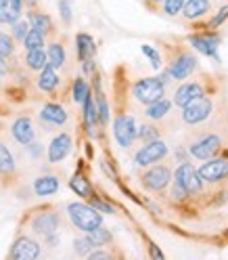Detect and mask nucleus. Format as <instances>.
<instances>
[{
    "label": "nucleus",
    "mask_w": 228,
    "mask_h": 260,
    "mask_svg": "<svg viewBox=\"0 0 228 260\" xmlns=\"http://www.w3.org/2000/svg\"><path fill=\"white\" fill-rule=\"evenodd\" d=\"M157 137H159V130L155 126H151V124H142V126L136 128V139H140L144 143H149V141H153Z\"/></svg>",
    "instance_id": "nucleus-33"
},
{
    "label": "nucleus",
    "mask_w": 228,
    "mask_h": 260,
    "mask_svg": "<svg viewBox=\"0 0 228 260\" xmlns=\"http://www.w3.org/2000/svg\"><path fill=\"white\" fill-rule=\"evenodd\" d=\"M88 258H92V260H99V258H111V254H109V252H90V254H88Z\"/></svg>",
    "instance_id": "nucleus-43"
},
{
    "label": "nucleus",
    "mask_w": 228,
    "mask_h": 260,
    "mask_svg": "<svg viewBox=\"0 0 228 260\" xmlns=\"http://www.w3.org/2000/svg\"><path fill=\"white\" fill-rule=\"evenodd\" d=\"M182 109H184L182 111V120L186 124H199V122L209 118V113H211V109H214V105H211L209 99L201 96V99H195V101L186 103Z\"/></svg>",
    "instance_id": "nucleus-6"
},
{
    "label": "nucleus",
    "mask_w": 228,
    "mask_h": 260,
    "mask_svg": "<svg viewBox=\"0 0 228 260\" xmlns=\"http://www.w3.org/2000/svg\"><path fill=\"white\" fill-rule=\"evenodd\" d=\"M86 235H88L90 241L94 243V248H103V246H107V243L113 239L111 233H109V229H105L103 224H101V226H96V229H92V231L86 233Z\"/></svg>",
    "instance_id": "nucleus-30"
},
{
    "label": "nucleus",
    "mask_w": 228,
    "mask_h": 260,
    "mask_svg": "<svg viewBox=\"0 0 228 260\" xmlns=\"http://www.w3.org/2000/svg\"><path fill=\"white\" fill-rule=\"evenodd\" d=\"M84 105V118H86V124L90 128V133H92V128L96 126V122H99V111H96V103L92 99V92L86 96V101L82 103Z\"/></svg>",
    "instance_id": "nucleus-28"
},
{
    "label": "nucleus",
    "mask_w": 228,
    "mask_h": 260,
    "mask_svg": "<svg viewBox=\"0 0 228 260\" xmlns=\"http://www.w3.org/2000/svg\"><path fill=\"white\" fill-rule=\"evenodd\" d=\"M69 187L75 191V195H80V198H92V185L88 183V178H84L82 174L71 176Z\"/></svg>",
    "instance_id": "nucleus-24"
},
{
    "label": "nucleus",
    "mask_w": 228,
    "mask_h": 260,
    "mask_svg": "<svg viewBox=\"0 0 228 260\" xmlns=\"http://www.w3.org/2000/svg\"><path fill=\"white\" fill-rule=\"evenodd\" d=\"M172 181V172L168 166H153L142 174V187L149 191H164Z\"/></svg>",
    "instance_id": "nucleus-7"
},
{
    "label": "nucleus",
    "mask_w": 228,
    "mask_h": 260,
    "mask_svg": "<svg viewBox=\"0 0 228 260\" xmlns=\"http://www.w3.org/2000/svg\"><path fill=\"white\" fill-rule=\"evenodd\" d=\"M61 224V218L57 212H53V210H46V212H38L34 216V220H31V229H34V233L46 237L51 233H57Z\"/></svg>",
    "instance_id": "nucleus-9"
},
{
    "label": "nucleus",
    "mask_w": 228,
    "mask_h": 260,
    "mask_svg": "<svg viewBox=\"0 0 228 260\" xmlns=\"http://www.w3.org/2000/svg\"><path fill=\"white\" fill-rule=\"evenodd\" d=\"M199 176L205 183H220L228 178V159H209L199 168Z\"/></svg>",
    "instance_id": "nucleus-8"
},
{
    "label": "nucleus",
    "mask_w": 228,
    "mask_h": 260,
    "mask_svg": "<svg viewBox=\"0 0 228 260\" xmlns=\"http://www.w3.org/2000/svg\"><path fill=\"white\" fill-rule=\"evenodd\" d=\"M88 94H90V86L86 84V80L78 78L75 82H73V101L75 103H84Z\"/></svg>",
    "instance_id": "nucleus-31"
},
{
    "label": "nucleus",
    "mask_w": 228,
    "mask_h": 260,
    "mask_svg": "<svg viewBox=\"0 0 228 260\" xmlns=\"http://www.w3.org/2000/svg\"><path fill=\"white\" fill-rule=\"evenodd\" d=\"M182 7H184V0H164V11L168 15H172V17L180 13Z\"/></svg>",
    "instance_id": "nucleus-37"
},
{
    "label": "nucleus",
    "mask_w": 228,
    "mask_h": 260,
    "mask_svg": "<svg viewBox=\"0 0 228 260\" xmlns=\"http://www.w3.org/2000/svg\"><path fill=\"white\" fill-rule=\"evenodd\" d=\"M46 57H48V65H53L55 70L57 68H63V63H65V48H63V44L53 42L51 46H48Z\"/></svg>",
    "instance_id": "nucleus-26"
},
{
    "label": "nucleus",
    "mask_w": 228,
    "mask_h": 260,
    "mask_svg": "<svg viewBox=\"0 0 228 260\" xmlns=\"http://www.w3.org/2000/svg\"><path fill=\"white\" fill-rule=\"evenodd\" d=\"M218 42H220L218 36H191V44L197 48V51H201L203 55L214 57L216 61H220V57H218Z\"/></svg>",
    "instance_id": "nucleus-17"
},
{
    "label": "nucleus",
    "mask_w": 228,
    "mask_h": 260,
    "mask_svg": "<svg viewBox=\"0 0 228 260\" xmlns=\"http://www.w3.org/2000/svg\"><path fill=\"white\" fill-rule=\"evenodd\" d=\"M94 210H99V212H107V214H113V208L109 206V204H105V202H101V200H92V204H90Z\"/></svg>",
    "instance_id": "nucleus-41"
},
{
    "label": "nucleus",
    "mask_w": 228,
    "mask_h": 260,
    "mask_svg": "<svg viewBox=\"0 0 228 260\" xmlns=\"http://www.w3.org/2000/svg\"><path fill=\"white\" fill-rule=\"evenodd\" d=\"M176 183L180 185L188 195L191 193H199L201 187H203V181L199 176V170L195 168L193 164H188V161H184V164L176 170Z\"/></svg>",
    "instance_id": "nucleus-5"
},
{
    "label": "nucleus",
    "mask_w": 228,
    "mask_h": 260,
    "mask_svg": "<svg viewBox=\"0 0 228 260\" xmlns=\"http://www.w3.org/2000/svg\"><path fill=\"white\" fill-rule=\"evenodd\" d=\"M40 120L44 124H51V126H63L67 122V111L57 103H46L40 111Z\"/></svg>",
    "instance_id": "nucleus-16"
},
{
    "label": "nucleus",
    "mask_w": 228,
    "mask_h": 260,
    "mask_svg": "<svg viewBox=\"0 0 228 260\" xmlns=\"http://www.w3.org/2000/svg\"><path fill=\"white\" fill-rule=\"evenodd\" d=\"M29 25L34 27V29H38V31H42L44 36L53 31L51 17H48V15H42V13H29Z\"/></svg>",
    "instance_id": "nucleus-23"
},
{
    "label": "nucleus",
    "mask_w": 228,
    "mask_h": 260,
    "mask_svg": "<svg viewBox=\"0 0 228 260\" xmlns=\"http://www.w3.org/2000/svg\"><path fill=\"white\" fill-rule=\"evenodd\" d=\"M25 65L29 70H34V72H42L48 65V57H46V53L42 51V48H34V51H27Z\"/></svg>",
    "instance_id": "nucleus-21"
},
{
    "label": "nucleus",
    "mask_w": 228,
    "mask_h": 260,
    "mask_svg": "<svg viewBox=\"0 0 228 260\" xmlns=\"http://www.w3.org/2000/svg\"><path fill=\"white\" fill-rule=\"evenodd\" d=\"M15 53V40L13 36L0 31V57H11Z\"/></svg>",
    "instance_id": "nucleus-34"
},
{
    "label": "nucleus",
    "mask_w": 228,
    "mask_h": 260,
    "mask_svg": "<svg viewBox=\"0 0 228 260\" xmlns=\"http://www.w3.org/2000/svg\"><path fill=\"white\" fill-rule=\"evenodd\" d=\"M132 94L136 101L142 105H151L159 99H164V82H159L157 78H142L132 86Z\"/></svg>",
    "instance_id": "nucleus-2"
},
{
    "label": "nucleus",
    "mask_w": 228,
    "mask_h": 260,
    "mask_svg": "<svg viewBox=\"0 0 228 260\" xmlns=\"http://www.w3.org/2000/svg\"><path fill=\"white\" fill-rule=\"evenodd\" d=\"M69 151H71V137L67 133H61L48 145V161L51 164H59V161H63L69 155Z\"/></svg>",
    "instance_id": "nucleus-12"
},
{
    "label": "nucleus",
    "mask_w": 228,
    "mask_h": 260,
    "mask_svg": "<svg viewBox=\"0 0 228 260\" xmlns=\"http://www.w3.org/2000/svg\"><path fill=\"white\" fill-rule=\"evenodd\" d=\"M136 122L132 116H126V113H122V116L116 118V122H113V133H116V139L118 143L122 145V147H130V145L134 143L136 139Z\"/></svg>",
    "instance_id": "nucleus-4"
},
{
    "label": "nucleus",
    "mask_w": 228,
    "mask_h": 260,
    "mask_svg": "<svg viewBox=\"0 0 228 260\" xmlns=\"http://www.w3.org/2000/svg\"><path fill=\"white\" fill-rule=\"evenodd\" d=\"M220 147H222L220 137L207 135V137H203L201 141H197V143L191 145V155L197 157V159H209V157H214V155L218 153Z\"/></svg>",
    "instance_id": "nucleus-11"
},
{
    "label": "nucleus",
    "mask_w": 228,
    "mask_h": 260,
    "mask_svg": "<svg viewBox=\"0 0 228 260\" xmlns=\"http://www.w3.org/2000/svg\"><path fill=\"white\" fill-rule=\"evenodd\" d=\"M170 107H172V103H170V101L159 99V101H155V103H151L149 107H146L144 116L149 118V120H164V118L168 116V113H170Z\"/></svg>",
    "instance_id": "nucleus-22"
},
{
    "label": "nucleus",
    "mask_w": 228,
    "mask_h": 260,
    "mask_svg": "<svg viewBox=\"0 0 228 260\" xmlns=\"http://www.w3.org/2000/svg\"><path fill=\"white\" fill-rule=\"evenodd\" d=\"M59 11H61L63 23H65V25H69V23H71V7H69L67 0H61V3H59Z\"/></svg>",
    "instance_id": "nucleus-39"
},
{
    "label": "nucleus",
    "mask_w": 228,
    "mask_h": 260,
    "mask_svg": "<svg viewBox=\"0 0 228 260\" xmlns=\"http://www.w3.org/2000/svg\"><path fill=\"white\" fill-rule=\"evenodd\" d=\"M9 74V63H7V57H0V78H5Z\"/></svg>",
    "instance_id": "nucleus-42"
},
{
    "label": "nucleus",
    "mask_w": 228,
    "mask_h": 260,
    "mask_svg": "<svg viewBox=\"0 0 228 260\" xmlns=\"http://www.w3.org/2000/svg\"><path fill=\"white\" fill-rule=\"evenodd\" d=\"M168 155V145L164 141H159V139H153L144 145L142 149L136 151L134 155V161L138 166H153L157 164V161H161Z\"/></svg>",
    "instance_id": "nucleus-3"
},
{
    "label": "nucleus",
    "mask_w": 228,
    "mask_h": 260,
    "mask_svg": "<svg viewBox=\"0 0 228 260\" xmlns=\"http://www.w3.org/2000/svg\"><path fill=\"white\" fill-rule=\"evenodd\" d=\"M92 248H94V243L90 241V237H88V235L73 239V250H75V254H78V256H88V254L92 252Z\"/></svg>",
    "instance_id": "nucleus-32"
},
{
    "label": "nucleus",
    "mask_w": 228,
    "mask_h": 260,
    "mask_svg": "<svg viewBox=\"0 0 228 260\" xmlns=\"http://www.w3.org/2000/svg\"><path fill=\"white\" fill-rule=\"evenodd\" d=\"M11 135H13V139L17 141L19 145H29L31 141H34V137H36V130H34V124H31V120L27 116H23V118H17V120L13 122Z\"/></svg>",
    "instance_id": "nucleus-14"
},
{
    "label": "nucleus",
    "mask_w": 228,
    "mask_h": 260,
    "mask_svg": "<svg viewBox=\"0 0 228 260\" xmlns=\"http://www.w3.org/2000/svg\"><path fill=\"white\" fill-rule=\"evenodd\" d=\"M9 7L21 13V9H23V0H9Z\"/></svg>",
    "instance_id": "nucleus-44"
},
{
    "label": "nucleus",
    "mask_w": 228,
    "mask_h": 260,
    "mask_svg": "<svg viewBox=\"0 0 228 260\" xmlns=\"http://www.w3.org/2000/svg\"><path fill=\"white\" fill-rule=\"evenodd\" d=\"M9 256L15 260H34L40 256V243L31 237H19L13 243Z\"/></svg>",
    "instance_id": "nucleus-10"
},
{
    "label": "nucleus",
    "mask_w": 228,
    "mask_h": 260,
    "mask_svg": "<svg viewBox=\"0 0 228 260\" xmlns=\"http://www.w3.org/2000/svg\"><path fill=\"white\" fill-rule=\"evenodd\" d=\"M59 86V76H57V70L53 65H46L42 70L40 78H38V88L44 90V92H55Z\"/></svg>",
    "instance_id": "nucleus-20"
},
{
    "label": "nucleus",
    "mask_w": 228,
    "mask_h": 260,
    "mask_svg": "<svg viewBox=\"0 0 228 260\" xmlns=\"http://www.w3.org/2000/svg\"><path fill=\"white\" fill-rule=\"evenodd\" d=\"M151 3H164V0H151Z\"/></svg>",
    "instance_id": "nucleus-47"
},
{
    "label": "nucleus",
    "mask_w": 228,
    "mask_h": 260,
    "mask_svg": "<svg viewBox=\"0 0 228 260\" xmlns=\"http://www.w3.org/2000/svg\"><path fill=\"white\" fill-rule=\"evenodd\" d=\"M209 9H211L209 0H184V7H182L186 19H199Z\"/></svg>",
    "instance_id": "nucleus-19"
},
{
    "label": "nucleus",
    "mask_w": 228,
    "mask_h": 260,
    "mask_svg": "<svg viewBox=\"0 0 228 260\" xmlns=\"http://www.w3.org/2000/svg\"><path fill=\"white\" fill-rule=\"evenodd\" d=\"M27 31H29V23H27V21H21V19H17V21L13 23V36L17 38V40H23Z\"/></svg>",
    "instance_id": "nucleus-38"
},
{
    "label": "nucleus",
    "mask_w": 228,
    "mask_h": 260,
    "mask_svg": "<svg viewBox=\"0 0 228 260\" xmlns=\"http://www.w3.org/2000/svg\"><path fill=\"white\" fill-rule=\"evenodd\" d=\"M67 214H69L71 222L84 233H90L92 229H96V226L103 224V216L99 214V210H94L88 204H80V202L69 204L67 206Z\"/></svg>",
    "instance_id": "nucleus-1"
},
{
    "label": "nucleus",
    "mask_w": 228,
    "mask_h": 260,
    "mask_svg": "<svg viewBox=\"0 0 228 260\" xmlns=\"http://www.w3.org/2000/svg\"><path fill=\"white\" fill-rule=\"evenodd\" d=\"M203 94H205V90H203V86H201L199 82H188V84H182L180 88L176 90L174 103L180 105V107H184L186 103H191V101H195V99H201Z\"/></svg>",
    "instance_id": "nucleus-15"
},
{
    "label": "nucleus",
    "mask_w": 228,
    "mask_h": 260,
    "mask_svg": "<svg viewBox=\"0 0 228 260\" xmlns=\"http://www.w3.org/2000/svg\"><path fill=\"white\" fill-rule=\"evenodd\" d=\"M75 42H78V57H80V61L90 59L94 55V42H92V38L88 34H80Z\"/></svg>",
    "instance_id": "nucleus-27"
},
{
    "label": "nucleus",
    "mask_w": 228,
    "mask_h": 260,
    "mask_svg": "<svg viewBox=\"0 0 228 260\" xmlns=\"http://www.w3.org/2000/svg\"><path fill=\"white\" fill-rule=\"evenodd\" d=\"M61 183L59 178L53 176V174H44V176H38L34 181V193L40 195V198H48V195H55L59 191Z\"/></svg>",
    "instance_id": "nucleus-18"
},
{
    "label": "nucleus",
    "mask_w": 228,
    "mask_h": 260,
    "mask_svg": "<svg viewBox=\"0 0 228 260\" xmlns=\"http://www.w3.org/2000/svg\"><path fill=\"white\" fill-rule=\"evenodd\" d=\"M19 19V11H15V9H0V23H9V25H13L15 21Z\"/></svg>",
    "instance_id": "nucleus-35"
},
{
    "label": "nucleus",
    "mask_w": 228,
    "mask_h": 260,
    "mask_svg": "<svg viewBox=\"0 0 228 260\" xmlns=\"http://www.w3.org/2000/svg\"><path fill=\"white\" fill-rule=\"evenodd\" d=\"M23 46H25V51H34V48H42L44 46V34L34 27H29V31L25 34V38L21 40Z\"/></svg>",
    "instance_id": "nucleus-29"
},
{
    "label": "nucleus",
    "mask_w": 228,
    "mask_h": 260,
    "mask_svg": "<svg viewBox=\"0 0 228 260\" xmlns=\"http://www.w3.org/2000/svg\"><path fill=\"white\" fill-rule=\"evenodd\" d=\"M140 51H142V55H146V57L151 59V65H153L155 70H159V68H161V55L155 51V48H151L149 44H142Z\"/></svg>",
    "instance_id": "nucleus-36"
},
{
    "label": "nucleus",
    "mask_w": 228,
    "mask_h": 260,
    "mask_svg": "<svg viewBox=\"0 0 228 260\" xmlns=\"http://www.w3.org/2000/svg\"><path fill=\"white\" fill-rule=\"evenodd\" d=\"M195 70H197V59H195L191 53H180L170 65V76L176 80H184Z\"/></svg>",
    "instance_id": "nucleus-13"
},
{
    "label": "nucleus",
    "mask_w": 228,
    "mask_h": 260,
    "mask_svg": "<svg viewBox=\"0 0 228 260\" xmlns=\"http://www.w3.org/2000/svg\"><path fill=\"white\" fill-rule=\"evenodd\" d=\"M15 172V157L5 143H0V174L9 176Z\"/></svg>",
    "instance_id": "nucleus-25"
},
{
    "label": "nucleus",
    "mask_w": 228,
    "mask_h": 260,
    "mask_svg": "<svg viewBox=\"0 0 228 260\" xmlns=\"http://www.w3.org/2000/svg\"><path fill=\"white\" fill-rule=\"evenodd\" d=\"M5 7H9V0H0V9H5Z\"/></svg>",
    "instance_id": "nucleus-45"
},
{
    "label": "nucleus",
    "mask_w": 228,
    "mask_h": 260,
    "mask_svg": "<svg viewBox=\"0 0 228 260\" xmlns=\"http://www.w3.org/2000/svg\"><path fill=\"white\" fill-rule=\"evenodd\" d=\"M224 19H228V5H224V7L220 9V13L216 15L214 19H211V23H209L207 27H218V25H220V23H222Z\"/></svg>",
    "instance_id": "nucleus-40"
},
{
    "label": "nucleus",
    "mask_w": 228,
    "mask_h": 260,
    "mask_svg": "<svg viewBox=\"0 0 228 260\" xmlns=\"http://www.w3.org/2000/svg\"><path fill=\"white\" fill-rule=\"evenodd\" d=\"M151 254H153V256H157V258H161V252H159V250H155V248L151 250Z\"/></svg>",
    "instance_id": "nucleus-46"
}]
</instances>
